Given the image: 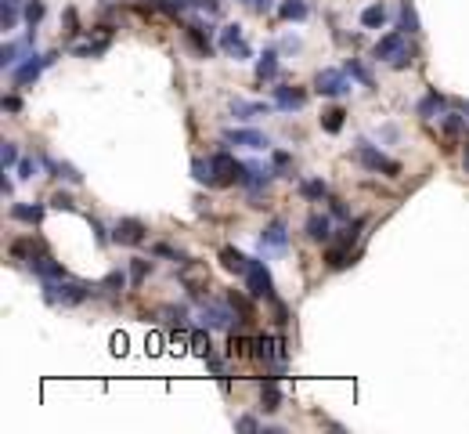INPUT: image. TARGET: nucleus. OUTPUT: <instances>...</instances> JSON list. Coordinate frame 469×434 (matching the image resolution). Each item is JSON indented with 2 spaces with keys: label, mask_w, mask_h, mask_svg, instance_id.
<instances>
[{
  "label": "nucleus",
  "mask_w": 469,
  "mask_h": 434,
  "mask_svg": "<svg viewBox=\"0 0 469 434\" xmlns=\"http://www.w3.org/2000/svg\"><path fill=\"white\" fill-rule=\"evenodd\" d=\"M383 22H386V8H383V4H372V8L361 11V26H365V29H379Z\"/></svg>",
  "instance_id": "obj_31"
},
{
  "label": "nucleus",
  "mask_w": 469,
  "mask_h": 434,
  "mask_svg": "<svg viewBox=\"0 0 469 434\" xmlns=\"http://www.w3.org/2000/svg\"><path fill=\"white\" fill-rule=\"evenodd\" d=\"M401 29H408V33H419V11H415V4L412 0H401Z\"/></svg>",
  "instance_id": "obj_30"
},
{
  "label": "nucleus",
  "mask_w": 469,
  "mask_h": 434,
  "mask_svg": "<svg viewBox=\"0 0 469 434\" xmlns=\"http://www.w3.org/2000/svg\"><path fill=\"white\" fill-rule=\"evenodd\" d=\"M246 289H249V297H267L274 300V279H271V271L264 261H253L249 271H246Z\"/></svg>",
  "instance_id": "obj_6"
},
{
  "label": "nucleus",
  "mask_w": 469,
  "mask_h": 434,
  "mask_svg": "<svg viewBox=\"0 0 469 434\" xmlns=\"http://www.w3.org/2000/svg\"><path fill=\"white\" fill-rule=\"evenodd\" d=\"M300 196H303V199H325L329 188H325V181H303V185H300Z\"/></svg>",
  "instance_id": "obj_36"
},
{
  "label": "nucleus",
  "mask_w": 469,
  "mask_h": 434,
  "mask_svg": "<svg viewBox=\"0 0 469 434\" xmlns=\"http://www.w3.org/2000/svg\"><path fill=\"white\" fill-rule=\"evenodd\" d=\"M235 427H238V431H260V424H256L253 416H242V420H238Z\"/></svg>",
  "instance_id": "obj_48"
},
{
  "label": "nucleus",
  "mask_w": 469,
  "mask_h": 434,
  "mask_svg": "<svg viewBox=\"0 0 469 434\" xmlns=\"http://www.w3.org/2000/svg\"><path fill=\"white\" fill-rule=\"evenodd\" d=\"M184 37H188V44L199 51V58H209V55H213V44H209V37H206V29H202V26H188V29H184Z\"/></svg>",
  "instance_id": "obj_21"
},
{
  "label": "nucleus",
  "mask_w": 469,
  "mask_h": 434,
  "mask_svg": "<svg viewBox=\"0 0 469 434\" xmlns=\"http://www.w3.org/2000/svg\"><path fill=\"white\" fill-rule=\"evenodd\" d=\"M220 264L228 268V271H235V275H246L253 261H249L246 253H238L235 246H224V250H220Z\"/></svg>",
  "instance_id": "obj_19"
},
{
  "label": "nucleus",
  "mask_w": 469,
  "mask_h": 434,
  "mask_svg": "<svg viewBox=\"0 0 469 434\" xmlns=\"http://www.w3.org/2000/svg\"><path fill=\"white\" fill-rule=\"evenodd\" d=\"M149 271H152V261H144V257H134V264H131V282L141 286L144 279H149Z\"/></svg>",
  "instance_id": "obj_37"
},
{
  "label": "nucleus",
  "mask_w": 469,
  "mask_h": 434,
  "mask_svg": "<svg viewBox=\"0 0 469 434\" xmlns=\"http://www.w3.org/2000/svg\"><path fill=\"white\" fill-rule=\"evenodd\" d=\"M376 58L386 62V66H394V69H404L412 62V51H408V40H404L401 33H386L376 40Z\"/></svg>",
  "instance_id": "obj_3"
},
{
  "label": "nucleus",
  "mask_w": 469,
  "mask_h": 434,
  "mask_svg": "<svg viewBox=\"0 0 469 434\" xmlns=\"http://www.w3.org/2000/svg\"><path fill=\"white\" fill-rule=\"evenodd\" d=\"M271 178H274V167L246 163V178H242V185H249V188H264V185H267Z\"/></svg>",
  "instance_id": "obj_20"
},
{
  "label": "nucleus",
  "mask_w": 469,
  "mask_h": 434,
  "mask_svg": "<svg viewBox=\"0 0 469 434\" xmlns=\"http://www.w3.org/2000/svg\"><path fill=\"white\" fill-rule=\"evenodd\" d=\"M90 228H94V239H98V243L105 246L108 239H105V228H102V221H98V217H90Z\"/></svg>",
  "instance_id": "obj_46"
},
{
  "label": "nucleus",
  "mask_w": 469,
  "mask_h": 434,
  "mask_svg": "<svg viewBox=\"0 0 469 434\" xmlns=\"http://www.w3.org/2000/svg\"><path fill=\"white\" fill-rule=\"evenodd\" d=\"M267 109L271 105H264V102H231V112L235 116H242V120H256V116H267Z\"/></svg>",
  "instance_id": "obj_23"
},
{
  "label": "nucleus",
  "mask_w": 469,
  "mask_h": 434,
  "mask_svg": "<svg viewBox=\"0 0 469 434\" xmlns=\"http://www.w3.org/2000/svg\"><path fill=\"white\" fill-rule=\"evenodd\" d=\"M112 243H119V246H141L144 243V224L137 217H123L116 228H112Z\"/></svg>",
  "instance_id": "obj_8"
},
{
  "label": "nucleus",
  "mask_w": 469,
  "mask_h": 434,
  "mask_svg": "<svg viewBox=\"0 0 469 434\" xmlns=\"http://www.w3.org/2000/svg\"><path fill=\"white\" fill-rule=\"evenodd\" d=\"M123 282H126L123 271H112V275H105V286H123Z\"/></svg>",
  "instance_id": "obj_49"
},
{
  "label": "nucleus",
  "mask_w": 469,
  "mask_h": 434,
  "mask_svg": "<svg viewBox=\"0 0 469 434\" xmlns=\"http://www.w3.org/2000/svg\"><path fill=\"white\" fill-rule=\"evenodd\" d=\"M209 163H213V185L217 188L242 185V178H246V163H238V159L231 152H224V149L209 156Z\"/></svg>",
  "instance_id": "obj_2"
},
{
  "label": "nucleus",
  "mask_w": 469,
  "mask_h": 434,
  "mask_svg": "<svg viewBox=\"0 0 469 434\" xmlns=\"http://www.w3.org/2000/svg\"><path fill=\"white\" fill-rule=\"evenodd\" d=\"M260 409L264 413H278L282 409V388H278V380H264L260 383Z\"/></svg>",
  "instance_id": "obj_17"
},
{
  "label": "nucleus",
  "mask_w": 469,
  "mask_h": 434,
  "mask_svg": "<svg viewBox=\"0 0 469 434\" xmlns=\"http://www.w3.org/2000/svg\"><path fill=\"white\" fill-rule=\"evenodd\" d=\"M260 246H264V250H285V246H289V232H285L282 221H271V224H267L264 235H260Z\"/></svg>",
  "instance_id": "obj_16"
},
{
  "label": "nucleus",
  "mask_w": 469,
  "mask_h": 434,
  "mask_svg": "<svg viewBox=\"0 0 469 434\" xmlns=\"http://www.w3.org/2000/svg\"><path fill=\"white\" fill-rule=\"evenodd\" d=\"M224 141L228 145H242V149H267V134H260V131H228L224 134Z\"/></svg>",
  "instance_id": "obj_15"
},
{
  "label": "nucleus",
  "mask_w": 469,
  "mask_h": 434,
  "mask_svg": "<svg viewBox=\"0 0 469 434\" xmlns=\"http://www.w3.org/2000/svg\"><path fill=\"white\" fill-rule=\"evenodd\" d=\"M19 55H22V44H8L4 51H0V66H4V69H15Z\"/></svg>",
  "instance_id": "obj_40"
},
{
  "label": "nucleus",
  "mask_w": 469,
  "mask_h": 434,
  "mask_svg": "<svg viewBox=\"0 0 469 434\" xmlns=\"http://www.w3.org/2000/svg\"><path fill=\"white\" fill-rule=\"evenodd\" d=\"M181 282L188 286L191 297H202V289H206V282H209V271H206L202 264H188V268L181 271Z\"/></svg>",
  "instance_id": "obj_14"
},
{
  "label": "nucleus",
  "mask_w": 469,
  "mask_h": 434,
  "mask_svg": "<svg viewBox=\"0 0 469 434\" xmlns=\"http://www.w3.org/2000/svg\"><path fill=\"white\" fill-rule=\"evenodd\" d=\"M462 159H466V174H469V141H466V156Z\"/></svg>",
  "instance_id": "obj_51"
},
{
  "label": "nucleus",
  "mask_w": 469,
  "mask_h": 434,
  "mask_svg": "<svg viewBox=\"0 0 469 434\" xmlns=\"http://www.w3.org/2000/svg\"><path fill=\"white\" fill-rule=\"evenodd\" d=\"M462 112H466V116H469V102H462Z\"/></svg>",
  "instance_id": "obj_52"
},
{
  "label": "nucleus",
  "mask_w": 469,
  "mask_h": 434,
  "mask_svg": "<svg viewBox=\"0 0 469 434\" xmlns=\"http://www.w3.org/2000/svg\"><path fill=\"white\" fill-rule=\"evenodd\" d=\"M274 76H278V55H274V51H264V58L256 62V80L264 84V80H274Z\"/></svg>",
  "instance_id": "obj_27"
},
{
  "label": "nucleus",
  "mask_w": 469,
  "mask_h": 434,
  "mask_svg": "<svg viewBox=\"0 0 469 434\" xmlns=\"http://www.w3.org/2000/svg\"><path fill=\"white\" fill-rule=\"evenodd\" d=\"M278 15L285 22H303L307 15H311V8H307V0H285V4L278 8Z\"/></svg>",
  "instance_id": "obj_24"
},
{
  "label": "nucleus",
  "mask_w": 469,
  "mask_h": 434,
  "mask_svg": "<svg viewBox=\"0 0 469 434\" xmlns=\"http://www.w3.org/2000/svg\"><path fill=\"white\" fill-rule=\"evenodd\" d=\"M29 268H33V275H40L44 282H55V279H66V268H61L58 261H51L47 253H37L33 261H29Z\"/></svg>",
  "instance_id": "obj_11"
},
{
  "label": "nucleus",
  "mask_w": 469,
  "mask_h": 434,
  "mask_svg": "<svg viewBox=\"0 0 469 434\" xmlns=\"http://www.w3.org/2000/svg\"><path fill=\"white\" fill-rule=\"evenodd\" d=\"M33 174H37V163H33V159H22V163H19V178H33Z\"/></svg>",
  "instance_id": "obj_45"
},
{
  "label": "nucleus",
  "mask_w": 469,
  "mask_h": 434,
  "mask_svg": "<svg viewBox=\"0 0 469 434\" xmlns=\"http://www.w3.org/2000/svg\"><path fill=\"white\" fill-rule=\"evenodd\" d=\"M274 105L285 109V112H293V109H303L307 105V91L303 87H274Z\"/></svg>",
  "instance_id": "obj_12"
},
{
  "label": "nucleus",
  "mask_w": 469,
  "mask_h": 434,
  "mask_svg": "<svg viewBox=\"0 0 469 434\" xmlns=\"http://www.w3.org/2000/svg\"><path fill=\"white\" fill-rule=\"evenodd\" d=\"M253 355L260 359V362L285 359V341H274V336H256V341H253Z\"/></svg>",
  "instance_id": "obj_13"
},
{
  "label": "nucleus",
  "mask_w": 469,
  "mask_h": 434,
  "mask_svg": "<svg viewBox=\"0 0 469 434\" xmlns=\"http://www.w3.org/2000/svg\"><path fill=\"white\" fill-rule=\"evenodd\" d=\"M347 73H350V76H358V80H361L365 87H372V73H368V69L361 66L358 58H350V62H347Z\"/></svg>",
  "instance_id": "obj_41"
},
{
  "label": "nucleus",
  "mask_w": 469,
  "mask_h": 434,
  "mask_svg": "<svg viewBox=\"0 0 469 434\" xmlns=\"http://www.w3.org/2000/svg\"><path fill=\"white\" fill-rule=\"evenodd\" d=\"M191 178L202 185H213V163L209 159H191Z\"/></svg>",
  "instance_id": "obj_33"
},
{
  "label": "nucleus",
  "mask_w": 469,
  "mask_h": 434,
  "mask_svg": "<svg viewBox=\"0 0 469 434\" xmlns=\"http://www.w3.org/2000/svg\"><path fill=\"white\" fill-rule=\"evenodd\" d=\"M87 297H90V286H84V282H69V279L44 282V300L55 304V308H76Z\"/></svg>",
  "instance_id": "obj_1"
},
{
  "label": "nucleus",
  "mask_w": 469,
  "mask_h": 434,
  "mask_svg": "<svg viewBox=\"0 0 469 434\" xmlns=\"http://www.w3.org/2000/svg\"><path fill=\"white\" fill-rule=\"evenodd\" d=\"M466 123H469L466 112H462V116H459V112H444V120H441V127H444L448 138H462V134H466Z\"/></svg>",
  "instance_id": "obj_25"
},
{
  "label": "nucleus",
  "mask_w": 469,
  "mask_h": 434,
  "mask_svg": "<svg viewBox=\"0 0 469 434\" xmlns=\"http://www.w3.org/2000/svg\"><path fill=\"white\" fill-rule=\"evenodd\" d=\"M11 217L15 221H26V224H40L44 221V206H37V203L33 206H29V203H15L11 206Z\"/></svg>",
  "instance_id": "obj_22"
},
{
  "label": "nucleus",
  "mask_w": 469,
  "mask_h": 434,
  "mask_svg": "<svg viewBox=\"0 0 469 434\" xmlns=\"http://www.w3.org/2000/svg\"><path fill=\"white\" fill-rule=\"evenodd\" d=\"M235 308L231 304H202V326L206 329H231L235 323Z\"/></svg>",
  "instance_id": "obj_9"
},
{
  "label": "nucleus",
  "mask_w": 469,
  "mask_h": 434,
  "mask_svg": "<svg viewBox=\"0 0 469 434\" xmlns=\"http://www.w3.org/2000/svg\"><path fill=\"white\" fill-rule=\"evenodd\" d=\"M108 4H116V0H108Z\"/></svg>",
  "instance_id": "obj_53"
},
{
  "label": "nucleus",
  "mask_w": 469,
  "mask_h": 434,
  "mask_svg": "<svg viewBox=\"0 0 469 434\" xmlns=\"http://www.w3.org/2000/svg\"><path fill=\"white\" fill-rule=\"evenodd\" d=\"M228 304H231V308H235L242 318H253V304H249L246 297H242V293H235V289L228 293Z\"/></svg>",
  "instance_id": "obj_38"
},
{
  "label": "nucleus",
  "mask_w": 469,
  "mask_h": 434,
  "mask_svg": "<svg viewBox=\"0 0 469 434\" xmlns=\"http://www.w3.org/2000/svg\"><path fill=\"white\" fill-rule=\"evenodd\" d=\"M220 51L228 55V58H235V62H246V58L253 55L249 44H246V37H242V26H238V22H231V26L220 29Z\"/></svg>",
  "instance_id": "obj_5"
},
{
  "label": "nucleus",
  "mask_w": 469,
  "mask_h": 434,
  "mask_svg": "<svg viewBox=\"0 0 469 434\" xmlns=\"http://www.w3.org/2000/svg\"><path fill=\"white\" fill-rule=\"evenodd\" d=\"M354 159H358L361 167H368V170H376V174H386V178H397L401 174V163L397 159H390L386 152H379L376 145H358V149H354Z\"/></svg>",
  "instance_id": "obj_4"
},
{
  "label": "nucleus",
  "mask_w": 469,
  "mask_h": 434,
  "mask_svg": "<svg viewBox=\"0 0 469 434\" xmlns=\"http://www.w3.org/2000/svg\"><path fill=\"white\" fill-rule=\"evenodd\" d=\"M191 351H195V355L199 359H209V351H213V347H209V336L199 329V333H191Z\"/></svg>",
  "instance_id": "obj_39"
},
{
  "label": "nucleus",
  "mask_w": 469,
  "mask_h": 434,
  "mask_svg": "<svg viewBox=\"0 0 469 434\" xmlns=\"http://www.w3.org/2000/svg\"><path fill=\"white\" fill-rule=\"evenodd\" d=\"M307 235H311L314 243H329L332 239V221L325 214H311L307 217Z\"/></svg>",
  "instance_id": "obj_18"
},
{
  "label": "nucleus",
  "mask_w": 469,
  "mask_h": 434,
  "mask_svg": "<svg viewBox=\"0 0 469 434\" xmlns=\"http://www.w3.org/2000/svg\"><path fill=\"white\" fill-rule=\"evenodd\" d=\"M246 4H249L256 15H267V11H271V0H246Z\"/></svg>",
  "instance_id": "obj_47"
},
{
  "label": "nucleus",
  "mask_w": 469,
  "mask_h": 434,
  "mask_svg": "<svg viewBox=\"0 0 469 434\" xmlns=\"http://www.w3.org/2000/svg\"><path fill=\"white\" fill-rule=\"evenodd\" d=\"M19 4L22 0H4L0 4V26L4 29H15V22H19Z\"/></svg>",
  "instance_id": "obj_34"
},
{
  "label": "nucleus",
  "mask_w": 469,
  "mask_h": 434,
  "mask_svg": "<svg viewBox=\"0 0 469 434\" xmlns=\"http://www.w3.org/2000/svg\"><path fill=\"white\" fill-rule=\"evenodd\" d=\"M44 15H47L44 0H26V8H22V19H26V26H29V29H37V26L44 22Z\"/></svg>",
  "instance_id": "obj_28"
},
{
  "label": "nucleus",
  "mask_w": 469,
  "mask_h": 434,
  "mask_svg": "<svg viewBox=\"0 0 469 434\" xmlns=\"http://www.w3.org/2000/svg\"><path fill=\"white\" fill-rule=\"evenodd\" d=\"M4 109H8V112H19V109H22V102L11 94V98H4Z\"/></svg>",
  "instance_id": "obj_50"
},
{
  "label": "nucleus",
  "mask_w": 469,
  "mask_h": 434,
  "mask_svg": "<svg viewBox=\"0 0 469 434\" xmlns=\"http://www.w3.org/2000/svg\"><path fill=\"white\" fill-rule=\"evenodd\" d=\"M289 167H293L289 152H274V170H289Z\"/></svg>",
  "instance_id": "obj_44"
},
{
  "label": "nucleus",
  "mask_w": 469,
  "mask_h": 434,
  "mask_svg": "<svg viewBox=\"0 0 469 434\" xmlns=\"http://www.w3.org/2000/svg\"><path fill=\"white\" fill-rule=\"evenodd\" d=\"M343 116H347V112L343 109H325V112H321V131H325V134H339V131H343Z\"/></svg>",
  "instance_id": "obj_26"
},
{
  "label": "nucleus",
  "mask_w": 469,
  "mask_h": 434,
  "mask_svg": "<svg viewBox=\"0 0 469 434\" xmlns=\"http://www.w3.org/2000/svg\"><path fill=\"white\" fill-rule=\"evenodd\" d=\"M314 87H318V94H332V98H339V94L350 91L347 73H339V69H321V73L314 76Z\"/></svg>",
  "instance_id": "obj_10"
},
{
  "label": "nucleus",
  "mask_w": 469,
  "mask_h": 434,
  "mask_svg": "<svg viewBox=\"0 0 469 434\" xmlns=\"http://www.w3.org/2000/svg\"><path fill=\"white\" fill-rule=\"evenodd\" d=\"M51 203L58 206V210H73V206H76V203H73V196H66V192H55V199H51Z\"/></svg>",
  "instance_id": "obj_43"
},
{
  "label": "nucleus",
  "mask_w": 469,
  "mask_h": 434,
  "mask_svg": "<svg viewBox=\"0 0 469 434\" xmlns=\"http://www.w3.org/2000/svg\"><path fill=\"white\" fill-rule=\"evenodd\" d=\"M325 264H329V268H347V264H350V246H343V243L329 246V250H325Z\"/></svg>",
  "instance_id": "obj_32"
},
{
  "label": "nucleus",
  "mask_w": 469,
  "mask_h": 434,
  "mask_svg": "<svg viewBox=\"0 0 469 434\" xmlns=\"http://www.w3.org/2000/svg\"><path fill=\"white\" fill-rule=\"evenodd\" d=\"M0 163H4V167H15V163H19V149H15V141H4V145H0Z\"/></svg>",
  "instance_id": "obj_42"
},
{
  "label": "nucleus",
  "mask_w": 469,
  "mask_h": 434,
  "mask_svg": "<svg viewBox=\"0 0 469 434\" xmlns=\"http://www.w3.org/2000/svg\"><path fill=\"white\" fill-rule=\"evenodd\" d=\"M58 55H29L26 62H22V66L19 69H15V84H19V87H26V84H37V80H40V73H44V66H51V62H55Z\"/></svg>",
  "instance_id": "obj_7"
},
{
  "label": "nucleus",
  "mask_w": 469,
  "mask_h": 434,
  "mask_svg": "<svg viewBox=\"0 0 469 434\" xmlns=\"http://www.w3.org/2000/svg\"><path fill=\"white\" fill-rule=\"evenodd\" d=\"M441 109H444V94L430 91L426 98L419 102V116H423V120H433V116H437V112H441Z\"/></svg>",
  "instance_id": "obj_29"
},
{
  "label": "nucleus",
  "mask_w": 469,
  "mask_h": 434,
  "mask_svg": "<svg viewBox=\"0 0 469 434\" xmlns=\"http://www.w3.org/2000/svg\"><path fill=\"white\" fill-rule=\"evenodd\" d=\"M11 257H15V261H33L37 243H33V239H19V243H11Z\"/></svg>",
  "instance_id": "obj_35"
}]
</instances>
